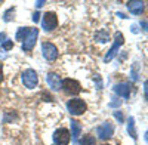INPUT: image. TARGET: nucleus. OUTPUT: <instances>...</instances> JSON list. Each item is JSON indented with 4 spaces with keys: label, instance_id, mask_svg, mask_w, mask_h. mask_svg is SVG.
Masks as SVG:
<instances>
[{
    "label": "nucleus",
    "instance_id": "19",
    "mask_svg": "<svg viewBox=\"0 0 148 145\" xmlns=\"http://www.w3.org/2000/svg\"><path fill=\"white\" fill-rule=\"evenodd\" d=\"M27 31H28V27H21V28L16 31V40H24Z\"/></svg>",
    "mask_w": 148,
    "mask_h": 145
},
{
    "label": "nucleus",
    "instance_id": "18",
    "mask_svg": "<svg viewBox=\"0 0 148 145\" xmlns=\"http://www.w3.org/2000/svg\"><path fill=\"white\" fill-rule=\"evenodd\" d=\"M138 74H139V64L135 62V65H133V68H132V72H130V76H132V80H133V81L138 80Z\"/></svg>",
    "mask_w": 148,
    "mask_h": 145
},
{
    "label": "nucleus",
    "instance_id": "2",
    "mask_svg": "<svg viewBox=\"0 0 148 145\" xmlns=\"http://www.w3.org/2000/svg\"><path fill=\"white\" fill-rule=\"evenodd\" d=\"M37 36H39V28H28L25 37L22 40V51L30 52L33 49L36 44V40H37Z\"/></svg>",
    "mask_w": 148,
    "mask_h": 145
},
{
    "label": "nucleus",
    "instance_id": "13",
    "mask_svg": "<svg viewBox=\"0 0 148 145\" xmlns=\"http://www.w3.org/2000/svg\"><path fill=\"white\" fill-rule=\"evenodd\" d=\"M80 133H82V126H80V123L76 122V120H71V135H70V136H71L73 142H77Z\"/></svg>",
    "mask_w": 148,
    "mask_h": 145
},
{
    "label": "nucleus",
    "instance_id": "12",
    "mask_svg": "<svg viewBox=\"0 0 148 145\" xmlns=\"http://www.w3.org/2000/svg\"><path fill=\"white\" fill-rule=\"evenodd\" d=\"M114 92L119 95V96H123V98H129L130 95V86L127 83H119L114 86Z\"/></svg>",
    "mask_w": 148,
    "mask_h": 145
},
{
    "label": "nucleus",
    "instance_id": "17",
    "mask_svg": "<svg viewBox=\"0 0 148 145\" xmlns=\"http://www.w3.org/2000/svg\"><path fill=\"white\" fill-rule=\"evenodd\" d=\"M14 14H15V8H10L9 10H6V12H5V15H3V19H5L6 22L12 21V19H14Z\"/></svg>",
    "mask_w": 148,
    "mask_h": 145
},
{
    "label": "nucleus",
    "instance_id": "6",
    "mask_svg": "<svg viewBox=\"0 0 148 145\" xmlns=\"http://www.w3.org/2000/svg\"><path fill=\"white\" fill-rule=\"evenodd\" d=\"M42 25L46 31H52L56 28L58 25V16L55 12H46L43 15V19H42Z\"/></svg>",
    "mask_w": 148,
    "mask_h": 145
},
{
    "label": "nucleus",
    "instance_id": "7",
    "mask_svg": "<svg viewBox=\"0 0 148 145\" xmlns=\"http://www.w3.org/2000/svg\"><path fill=\"white\" fill-rule=\"evenodd\" d=\"M42 52H43V56L46 61H55L58 58V49L53 43H49V42H45L42 44Z\"/></svg>",
    "mask_w": 148,
    "mask_h": 145
},
{
    "label": "nucleus",
    "instance_id": "9",
    "mask_svg": "<svg viewBox=\"0 0 148 145\" xmlns=\"http://www.w3.org/2000/svg\"><path fill=\"white\" fill-rule=\"evenodd\" d=\"M96 133H98V138L102 139V141L110 139L111 136L114 135V126L111 124L110 122H105V123H102L101 126H98Z\"/></svg>",
    "mask_w": 148,
    "mask_h": 145
},
{
    "label": "nucleus",
    "instance_id": "25",
    "mask_svg": "<svg viewBox=\"0 0 148 145\" xmlns=\"http://www.w3.org/2000/svg\"><path fill=\"white\" fill-rule=\"evenodd\" d=\"M42 96H45V101H52V96H51V95H46V93H42Z\"/></svg>",
    "mask_w": 148,
    "mask_h": 145
},
{
    "label": "nucleus",
    "instance_id": "27",
    "mask_svg": "<svg viewBox=\"0 0 148 145\" xmlns=\"http://www.w3.org/2000/svg\"><path fill=\"white\" fill-rule=\"evenodd\" d=\"M104 145H110V144H104Z\"/></svg>",
    "mask_w": 148,
    "mask_h": 145
},
{
    "label": "nucleus",
    "instance_id": "5",
    "mask_svg": "<svg viewBox=\"0 0 148 145\" xmlns=\"http://www.w3.org/2000/svg\"><path fill=\"white\" fill-rule=\"evenodd\" d=\"M123 43H125V37H123V34H121V33H116L114 44L111 46V49L108 51V53H107V55H105V58H104V61H105V62H110L111 59H113V58L117 55V51L123 46Z\"/></svg>",
    "mask_w": 148,
    "mask_h": 145
},
{
    "label": "nucleus",
    "instance_id": "15",
    "mask_svg": "<svg viewBox=\"0 0 148 145\" xmlns=\"http://www.w3.org/2000/svg\"><path fill=\"white\" fill-rule=\"evenodd\" d=\"M79 145H96V139L92 135H84L79 141Z\"/></svg>",
    "mask_w": 148,
    "mask_h": 145
},
{
    "label": "nucleus",
    "instance_id": "26",
    "mask_svg": "<svg viewBox=\"0 0 148 145\" xmlns=\"http://www.w3.org/2000/svg\"><path fill=\"white\" fill-rule=\"evenodd\" d=\"M43 5H45V2H43V0H40V2H37V3H36V6H37V8H42Z\"/></svg>",
    "mask_w": 148,
    "mask_h": 145
},
{
    "label": "nucleus",
    "instance_id": "1",
    "mask_svg": "<svg viewBox=\"0 0 148 145\" xmlns=\"http://www.w3.org/2000/svg\"><path fill=\"white\" fill-rule=\"evenodd\" d=\"M67 110L71 116H82L86 110H88V105H86V102L83 99H70L67 102Z\"/></svg>",
    "mask_w": 148,
    "mask_h": 145
},
{
    "label": "nucleus",
    "instance_id": "24",
    "mask_svg": "<svg viewBox=\"0 0 148 145\" xmlns=\"http://www.w3.org/2000/svg\"><path fill=\"white\" fill-rule=\"evenodd\" d=\"M6 40V34L5 33H0V46H2V43Z\"/></svg>",
    "mask_w": 148,
    "mask_h": 145
},
{
    "label": "nucleus",
    "instance_id": "23",
    "mask_svg": "<svg viewBox=\"0 0 148 145\" xmlns=\"http://www.w3.org/2000/svg\"><path fill=\"white\" fill-rule=\"evenodd\" d=\"M3 81V64L0 62V83Z\"/></svg>",
    "mask_w": 148,
    "mask_h": 145
},
{
    "label": "nucleus",
    "instance_id": "22",
    "mask_svg": "<svg viewBox=\"0 0 148 145\" xmlns=\"http://www.w3.org/2000/svg\"><path fill=\"white\" fill-rule=\"evenodd\" d=\"M39 19H40V14H39V12H36V14L33 15V21L34 22H39Z\"/></svg>",
    "mask_w": 148,
    "mask_h": 145
},
{
    "label": "nucleus",
    "instance_id": "10",
    "mask_svg": "<svg viewBox=\"0 0 148 145\" xmlns=\"http://www.w3.org/2000/svg\"><path fill=\"white\" fill-rule=\"evenodd\" d=\"M46 81H47L49 88H51L52 90H59L61 86H62V80H61V77L56 74V72H49V74L46 76Z\"/></svg>",
    "mask_w": 148,
    "mask_h": 145
},
{
    "label": "nucleus",
    "instance_id": "4",
    "mask_svg": "<svg viewBox=\"0 0 148 145\" xmlns=\"http://www.w3.org/2000/svg\"><path fill=\"white\" fill-rule=\"evenodd\" d=\"M61 89H64V92L67 95H79L82 92V86H80V83L77 80H74V79H65L62 81V86H61Z\"/></svg>",
    "mask_w": 148,
    "mask_h": 145
},
{
    "label": "nucleus",
    "instance_id": "20",
    "mask_svg": "<svg viewBox=\"0 0 148 145\" xmlns=\"http://www.w3.org/2000/svg\"><path fill=\"white\" fill-rule=\"evenodd\" d=\"M2 47L5 51H9V49H12L14 47V43H12V40H5L3 43H2Z\"/></svg>",
    "mask_w": 148,
    "mask_h": 145
},
{
    "label": "nucleus",
    "instance_id": "14",
    "mask_svg": "<svg viewBox=\"0 0 148 145\" xmlns=\"http://www.w3.org/2000/svg\"><path fill=\"white\" fill-rule=\"evenodd\" d=\"M127 132H129V135L136 141V129H135V118L133 117H130L129 118V122H127Z\"/></svg>",
    "mask_w": 148,
    "mask_h": 145
},
{
    "label": "nucleus",
    "instance_id": "16",
    "mask_svg": "<svg viewBox=\"0 0 148 145\" xmlns=\"http://www.w3.org/2000/svg\"><path fill=\"white\" fill-rule=\"evenodd\" d=\"M95 39H96V42H99V43L108 42V31H105V30L98 31V33L95 34Z\"/></svg>",
    "mask_w": 148,
    "mask_h": 145
},
{
    "label": "nucleus",
    "instance_id": "21",
    "mask_svg": "<svg viewBox=\"0 0 148 145\" xmlns=\"http://www.w3.org/2000/svg\"><path fill=\"white\" fill-rule=\"evenodd\" d=\"M114 117L119 120V123H123V114H121L120 111H116V113H114Z\"/></svg>",
    "mask_w": 148,
    "mask_h": 145
},
{
    "label": "nucleus",
    "instance_id": "11",
    "mask_svg": "<svg viewBox=\"0 0 148 145\" xmlns=\"http://www.w3.org/2000/svg\"><path fill=\"white\" fill-rule=\"evenodd\" d=\"M127 8H129V10L132 12V14L141 15L142 12L145 10V3L141 2V0H132V2L127 3Z\"/></svg>",
    "mask_w": 148,
    "mask_h": 145
},
{
    "label": "nucleus",
    "instance_id": "3",
    "mask_svg": "<svg viewBox=\"0 0 148 145\" xmlns=\"http://www.w3.org/2000/svg\"><path fill=\"white\" fill-rule=\"evenodd\" d=\"M22 83L27 89H34L39 84V76H37V72L31 68L25 70L22 72Z\"/></svg>",
    "mask_w": 148,
    "mask_h": 145
},
{
    "label": "nucleus",
    "instance_id": "8",
    "mask_svg": "<svg viewBox=\"0 0 148 145\" xmlns=\"http://www.w3.org/2000/svg\"><path fill=\"white\" fill-rule=\"evenodd\" d=\"M70 139H71V136H70L68 129L61 127V129L55 130V133H53V144L55 145H68Z\"/></svg>",
    "mask_w": 148,
    "mask_h": 145
}]
</instances>
